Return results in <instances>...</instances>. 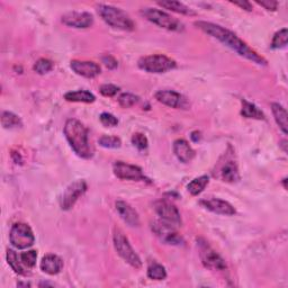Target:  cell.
Segmentation results:
<instances>
[{"mask_svg": "<svg viewBox=\"0 0 288 288\" xmlns=\"http://www.w3.org/2000/svg\"><path fill=\"white\" fill-rule=\"evenodd\" d=\"M195 26L197 28H200V30L204 32L205 34H207V35L216 38L217 41L224 44L225 47L230 48L239 55L252 61L253 63H257L259 65H267L266 59L262 58L261 55H259L255 50H252L249 45L242 41V39L238 35H235L233 32H231L227 30V28L210 21H203V20L195 21Z\"/></svg>", "mask_w": 288, "mask_h": 288, "instance_id": "6da1fadb", "label": "cell"}, {"mask_svg": "<svg viewBox=\"0 0 288 288\" xmlns=\"http://www.w3.org/2000/svg\"><path fill=\"white\" fill-rule=\"evenodd\" d=\"M64 137L72 150L78 157L82 159H90L94 154V149L89 142L88 128L75 118H70L65 122L63 128Z\"/></svg>", "mask_w": 288, "mask_h": 288, "instance_id": "7a4b0ae2", "label": "cell"}, {"mask_svg": "<svg viewBox=\"0 0 288 288\" xmlns=\"http://www.w3.org/2000/svg\"><path fill=\"white\" fill-rule=\"evenodd\" d=\"M97 13L107 25L121 31L132 32L135 30V24L125 11L116 8L114 6L100 4L97 6Z\"/></svg>", "mask_w": 288, "mask_h": 288, "instance_id": "3957f363", "label": "cell"}, {"mask_svg": "<svg viewBox=\"0 0 288 288\" xmlns=\"http://www.w3.org/2000/svg\"><path fill=\"white\" fill-rule=\"evenodd\" d=\"M113 241H114V247L118 256H120L124 261L127 262L129 266H132L135 269H140L142 267V261H141L139 255L134 251L128 239L121 230L115 229L114 235H113Z\"/></svg>", "mask_w": 288, "mask_h": 288, "instance_id": "277c9868", "label": "cell"}, {"mask_svg": "<svg viewBox=\"0 0 288 288\" xmlns=\"http://www.w3.org/2000/svg\"><path fill=\"white\" fill-rule=\"evenodd\" d=\"M141 14L149 21L165 28V30L171 32H183L185 30V26L182 21L160 9L144 8L141 10Z\"/></svg>", "mask_w": 288, "mask_h": 288, "instance_id": "5b68a950", "label": "cell"}, {"mask_svg": "<svg viewBox=\"0 0 288 288\" xmlns=\"http://www.w3.org/2000/svg\"><path fill=\"white\" fill-rule=\"evenodd\" d=\"M176 65V61L162 54L143 56L139 60L140 69L149 73H165L174 69Z\"/></svg>", "mask_w": 288, "mask_h": 288, "instance_id": "8992f818", "label": "cell"}, {"mask_svg": "<svg viewBox=\"0 0 288 288\" xmlns=\"http://www.w3.org/2000/svg\"><path fill=\"white\" fill-rule=\"evenodd\" d=\"M9 240L11 246H14L16 249L23 250L31 248L34 245L35 236H34L30 225L25 223H16L11 227Z\"/></svg>", "mask_w": 288, "mask_h": 288, "instance_id": "52a82bcc", "label": "cell"}, {"mask_svg": "<svg viewBox=\"0 0 288 288\" xmlns=\"http://www.w3.org/2000/svg\"><path fill=\"white\" fill-rule=\"evenodd\" d=\"M197 243H198L200 248L201 260L206 268L211 270H218V272L227 269V263H225L224 259L206 241L198 239Z\"/></svg>", "mask_w": 288, "mask_h": 288, "instance_id": "ba28073f", "label": "cell"}, {"mask_svg": "<svg viewBox=\"0 0 288 288\" xmlns=\"http://www.w3.org/2000/svg\"><path fill=\"white\" fill-rule=\"evenodd\" d=\"M154 210L163 223L172 228L182 227V216L178 208L168 201H158L154 204Z\"/></svg>", "mask_w": 288, "mask_h": 288, "instance_id": "9c48e42d", "label": "cell"}, {"mask_svg": "<svg viewBox=\"0 0 288 288\" xmlns=\"http://www.w3.org/2000/svg\"><path fill=\"white\" fill-rule=\"evenodd\" d=\"M87 190V184L84 180H76L70 184L62 194L60 198V206L63 211H69L75 206L77 201L80 198Z\"/></svg>", "mask_w": 288, "mask_h": 288, "instance_id": "30bf717a", "label": "cell"}, {"mask_svg": "<svg viewBox=\"0 0 288 288\" xmlns=\"http://www.w3.org/2000/svg\"><path fill=\"white\" fill-rule=\"evenodd\" d=\"M215 176L227 183L239 182L240 173L238 163L233 159L232 154H229L228 152L224 154V161L217 165V173H215Z\"/></svg>", "mask_w": 288, "mask_h": 288, "instance_id": "8fae6325", "label": "cell"}, {"mask_svg": "<svg viewBox=\"0 0 288 288\" xmlns=\"http://www.w3.org/2000/svg\"><path fill=\"white\" fill-rule=\"evenodd\" d=\"M113 171L114 174L122 180H133V182H149V179L144 176L142 169L128 165L123 161H117L113 166Z\"/></svg>", "mask_w": 288, "mask_h": 288, "instance_id": "7c38bea8", "label": "cell"}, {"mask_svg": "<svg viewBox=\"0 0 288 288\" xmlns=\"http://www.w3.org/2000/svg\"><path fill=\"white\" fill-rule=\"evenodd\" d=\"M152 231L159 236L162 242H165L166 245L170 246H182L184 245V239L182 235H179L174 228L170 227L162 221L152 223Z\"/></svg>", "mask_w": 288, "mask_h": 288, "instance_id": "4fadbf2b", "label": "cell"}, {"mask_svg": "<svg viewBox=\"0 0 288 288\" xmlns=\"http://www.w3.org/2000/svg\"><path fill=\"white\" fill-rule=\"evenodd\" d=\"M64 25L73 28H89L94 24V17L87 11H69L61 18Z\"/></svg>", "mask_w": 288, "mask_h": 288, "instance_id": "5bb4252c", "label": "cell"}, {"mask_svg": "<svg viewBox=\"0 0 288 288\" xmlns=\"http://www.w3.org/2000/svg\"><path fill=\"white\" fill-rule=\"evenodd\" d=\"M200 204L204 208H206V210L215 214H219V215L232 216L236 213L235 208L231 205L229 202H225L223 200H218V198L203 200L200 202Z\"/></svg>", "mask_w": 288, "mask_h": 288, "instance_id": "9a60e30c", "label": "cell"}, {"mask_svg": "<svg viewBox=\"0 0 288 288\" xmlns=\"http://www.w3.org/2000/svg\"><path fill=\"white\" fill-rule=\"evenodd\" d=\"M70 68L78 76L92 79L97 77L100 73V67L92 61H78L73 60L70 62Z\"/></svg>", "mask_w": 288, "mask_h": 288, "instance_id": "2e32d148", "label": "cell"}, {"mask_svg": "<svg viewBox=\"0 0 288 288\" xmlns=\"http://www.w3.org/2000/svg\"><path fill=\"white\" fill-rule=\"evenodd\" d=\"M154 97L159 103L171 108H180V107H184L186 103L184 96L173 90H160L156 94Z\"/></svg>", "mask_w": 288, "mask_h": 288, "instance_id": "e0dca14e", "label": "cell"}, {"mask_svg": "<svg viewBox=\"0 0 288 288\" xmlns=\"http://www.w3.org/2000/svg\"><path fill=\"white\" fill-rule=\"evenodd\" d=\"M115 206H116V211L118 213V215L121 216V218L124 222L132 228L139 227L140 216H139L138 212L135 211L131 205L123 201H117Z\"/></svg>", "mask_w": 288, "mask_h": 288, "instance_id": "ac0fdd59", "label": "cell"}, {"mask_svg": "<svg viewBox=\"0 0 288 288\" xmlns=\"http://www.w3.org/2000/svg\"><path fill=\"white\" fill-rule=\"evenodd\" d=\"M173 152L179 161L184 163H188L195 158V151L189 145V143L186 140L179 139L176 140L173 143Z\"/></svg>", "mask_w": 288, "mask_h": 288, "instance_id": "d6986e66", "label": "cell"}, {"mask_svg": "<svg viewBox=\"0 0 288 288\" xmlns=\"http://www.w3.org/2000/svg\"><path fill=\"white\" fill-rule=\"evenodd\" d=\"M62 268H63V261L62 259L56 255H48L43 257L41 261L42 272L50 276L58 275Z\"/></svg>", "mask_w": 288, "mask_h": 288, "instance_id": "ffe728a7", "label": "cell"}, {"mask_svg": "<svg viewBox=\"0 0 288 288\" xmlns=\"http://www.w3.org/2000/svg\"><path fill=\"white\" fill-rule=\"evenodd\" d=\"M241 104H242V108H241L242 116L246 118H252V120H258V121L264 120V114L258 108L255 104L249 103L247 99H242Z\"/></svg>", "mask_w": 288, "mask_h": 288, "instance_id": "44dd1931", "label": "cell"}, {"mask_svg": "<svg viewBox=\"0 0 288 288\" xmlns=\"http://www.w3.org/2000/svg\"><path fill=\"white\" fill-rule=\"evenodd\" d=\"M64 99L68 101H72V103H86L92 104L96 100L94 94L87 90H77V92L67 93L64 95Z\"/></svg>", "mask_w": 288, "mask_h": 288, "instance_id": "7402d4cb", "label": "cell"}, {"mask_svg": "<svg viewBox=\"0 0 288 288\" xmlns=\"http://www.w3.org/2000/svg\"><path fill=\"white\" fill-rule=\"evenodd\" d=\"M158 5H159L162 8H166L168 10H171V11H174V13H178L182 15H186V16H195L196 15V13L193 9L179 2H171V0H167V2H159L158 3Z\"/></svg>", "mask_w": 288, "mask_h": 288, "instance_id": "603a6c76", "label": "cell"}, {"mask_svg": "<svg viewBox=\"0 0 288 288\" xmlns=\"http://www.w3.org/2000/svg\"><path fill=\"white\" fill-rule=\"evenodd\" d=\"M272 110H273L275 121H276V123H277V125L280 127V129L283 131L284 134H287L288 124H287V112H286V109L281 105H279L277 103H273L272 104Z\"/></svg>", "mask_w": 288, "mask_h": 288, "instance_id": "cb8c5ba5", "label": "cell"}, {"mask_svg": "<svg viewBox=\"0 0 288 288\" xmlns=\"http://www.w3.org/2000/svg\"><path fill=\"white\" fill-rule=\"evenodd\" d=\"M208 183H210V179H208L207 176H201L198 178H195L194 180H191L187 186V189L190 193V195L198 196L202 191L205 189Z\"/></svg>", "mask_w": 288, "mask_h": 288, "instance_id": "d4e9b609", "label": "cell"}, {"mask_svg": "<svg viewBox=\"0 0 288 288\" xmlns=\"http://www.w3.org/2000/svg\"><path fill=\"white\" fill-rule=\"evenodd\" d=\"M2 125L4 128H17L23 125L20 118L14 113L3 112L2 114Z\"/></svg>", "mask_w": 288, "mask_h": 288, "instance_id": "484cf974", "label": "cell"}, {"mask_svg": "<svg viewBox=\"0 0 288 288\" xmlns=\"http://www.w3.org/2000/svg\"><path fill=\"white\" fill-rule=\"evenodd\" d=\"M6 258H7V262L10 266V268L14 270L16 274L18 275H25L24 272V268L21 267V263L18 259V256H17V253L14 250H7V255H6Z\"/></svg>", "mask_w": 288, "mask_h": 288, "instance_id": "4316f807", "label": "cell"}, {"mask_svg": "<svg viewBox=\"0 0 288 288\" xmlns=\"http://www.w3.org/2000/svg\"><path fill=\"white\" fill-rule=\"evenodd\" d=\"M148 277L153 280H163L167 277L166 268L160 263H152L148 268Z\"/></svg>", "mask_w": 288, "mask_h": 288, "instance_id": "83f0119b", "label": "cell"}, {"mask_svg": "<svg viewBox=\"0 0 288 288\" xmlns=\"http://www.w3.org/2000/svg\"><path fill=\"white\" fill-rule=\"evenodd\" d=\"M287 41H288L287 28H283V30H280L275 34L272 45H270V47H272V49H274V50L283 49L287 45Z\"/></svg>", "mask_w": 288, "mask_h": 288, "instance_id": "f1b7e54d", "label": "cell"}, {"mask_svg": "<svg viewBox=\"0 0 288 288\" xmlns=\"http://www.w3.org/2000/svg\"><path fill=\"white\" fill-rule=\"evenodd\" d=\"M99 145L106 149H118L121 148L122 141L117 137H112V135H103L99 139Z\"/></svg>", "mask_w": 288, "mask_h": 288, "instance_id": "f546056e", "label": "cell"}, {"mask_svg": "<svg viewBox=\"0 0 288 288\" xmlns=\"http://www.w3.org/2000/svg\"><path fill=\"white\" fill-rule=\"evenodd\" d=\"M34 71L37 72L38 75H45L49 73L51 70L53 69V62L48 59H39L36 61V63L34 64Z\"/></svg>", "mask_w": 288, "mask_h": 288, "instance_id": "4dcf8cb0", "label": "cell"}, {"mask_svg": "<svg viewBox=\"0 0 288 288\" xmlns=\"http://www.w3.org/2000/svg\"><path fill=\"white\" fill-rule=\"evenodd\" d=\"M36 259H37V252L35 250H30V251L23 252L20 255V261L27 268L35 267Z\"/></svg>", "mask_w": 288, "mask_h": 288, "instance_id": "1f68e13d", "label": "cell"}, {"mask_svg": "<svg viewBox=\"0 0 288 288\" xmlns=\"http://www.w3.org/2000/svg\"><path fill=\"white\" fill-rule=\"evenodd\" d=\"M139 101V97L133 94L125 93L122 94L118 98V104H120L123 108H129V107L134 106Z\"/></svg>", "mask_w": 288, "mask_h": 288, "instance_id": "d6a6232c", "label": "cell"}, {"mask_svg": "<svg viewBox=\"0 0 288 288\" xmlns=\"http://www.w3.org/2000/svg\"><path fill=\"white\" fill-rule=\"evenodd\" d=\"M132 144L138 148L139 150H145L149 145V141L146 139V137L142 133H135L132 137Z\"/></svg>", "mask_w": 288, "mask_h": 288, "instance_id": "836d02e7", "label": "cell"}, {"mask_svg": "<svg viewBox=\"0 0 288 288\" xmlns=\"http://www.w3.org/2000/svg\"><path fill=\"white\" fill-rule=\"evenodd\" d=\"M99 118H100L101 124H103V125L106 127H114V126H117V124H118L117 118L114 115L109 114V113H103Z\"/></svg>", "mask_w": 288, "mask_h": 288, "instance_id": "e575fe53", "label": "cell"}, {"mask_svg": "<svg viewBox=\"0 0 288 288\" xmlns=\"http://www.w3.org/2000/svg\"><path fill=\"white\" fill-rule=\"evenodd\" d=\"M118 90H120V88L116 87L115 84L110 83L103 84V86H100L99 88L100 94L105 96V97H113V96H115L118 93Z\"/></svg>", "mask_w": 288, "mask_h": 288, "instance_id": "d590c367", "label": "cell"}, {"mask_svg": "<svg viewBox=\"0 0 288 288\" xmlns=\"http://www.w3.org/2000/svg\"><path fill=\"white\" fill-rule=\"evenodd\" d=\"M103 63L108 68V69L113 70V69H116V68L118 67V62L117 60L114 58V56H112V55H105L103 56Z\"/></svg>", "mask_w": 288, "mask_h": 288, "instance_id": "8d00e7d4", "label": "cell"}, {"mask_svg": "<svg viewBox=\"0 0 288 288\" xmlns=\"http://www.w3.org/2000/svg\"><path fill=\"white\" fill-rule=\"evenodd\" d=\"M257 4L262 6V7L266 8L267 10H276L278 6V3L272 2V0H266V2H257Z\"/></svg>", "mask_w": 288, "mask_h": 288, "instance_id": "74e56055", "label": "cell"}, {"mask_svg": "<svg viewBox=\"0 0 288 288\" xmlns=\"http://www.w3.org/2000/svg\"><path fill=\"white\" fill-rule=\"evenodd\" d=\"M232 4H234L235 6H239L242 9H245L247 11H251L252 10V6L250 3L248 2H232Z\"/></svg>", "mask_w": 288, "mask_h": 288, "instance_id": "f35d334b", "label": "cell"}, {"mask_svg": "<svg viewBox=\"0 0 288 288\" xmlns=\"http://www.w3.org/2000/svg\"><path fill=\"white\" fill-rule=\"evenodd\" d=\"M190 138H191V140L194 141V142H198V141L201 140V133L198 132V131H195V132H193L191 133V135H190Z\"/></svg>", "mask_w": 288, "mask_h": 288, "instance_id": "ab89813d", "label": "cell"}, {"mask_svg": "<svg viewBox=\"0 0 288 288\" xmlns=\"http://www.w3.org/2000/svg\"><path fill=\"white\" fill-rule=\"evenodd\" d=\"M281 145H283V146H284V151H285V152H287V149H286L287 142H286V141H283V142H281Z\"/></svg>", "mask_w": 288, "mask_h": 288, "instance_id": "60d3db41", "label": "cell"}, {"mask_svg": "<svg viewBox=\"0 0 288 288\" xmlns=\"http://www.w3.org/2000/svg\"><path fill=\"white\" fill-rule=\"evenodd\" d=\"M286 183H287V178H284V179H283V185H284V188H285V189H287Z\"/></svg>", "mask_w": 288, "mask_h": 288, "instance_id": "b9f144b4", "label": "cell"}]
</instances>
